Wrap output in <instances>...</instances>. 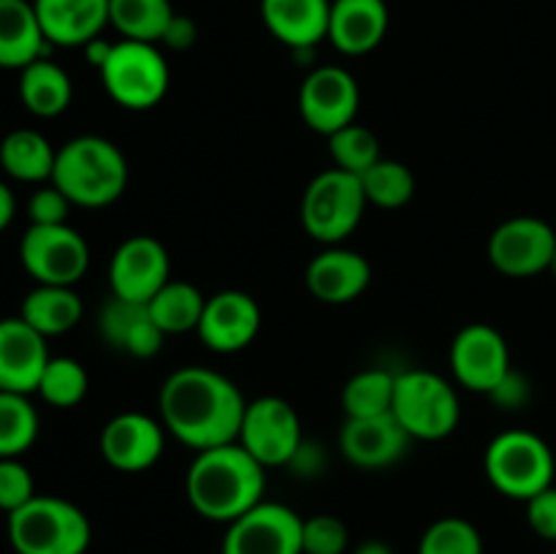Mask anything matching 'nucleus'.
<instances>
[{
  "label": "nucleus",
  "instance_id": "obj_23",
  "mask_svg": "<svg viewBox=\"0 0 556 554\" xmlns=\"http://www.w3.org/2000/svg\"><path fill=\"white\" fill-rule=\"evenodd\" d=\"M261 16L277 41L307 52L329 38L331 0H261Z\"/></svg>",
  "mask_w": 556,
  "mask_h": 554
},
{
  "label": "nucleus",
  "instance_id": "obj_6",
  "mask_svg": "<svg viewBox=\"0 0 556 554\" xmlns=\"http://www.w3.org/2000/svg\"><path fill=\"white\" fill-rule=\"evenodd\" d=\"M98 74L109 98L130 112H147L157 106L172 85V71L157 43L130 41V38L112 43V52Z\"/></svg>",
  "mask_w": 556,
  "mask_h": 554
},
{
  "label": "nucleus",
  "instance_id": "obj_34",
  "mask_svg": "<svg viewBox=\"0 0 556 554\" xmlns=\"http://www.w3.org/2000/svg\"><path fill=\"white\" fill-rule=\"evenodd\" d=\"M90 375L76 358L52 356L43 367L36 394L52 407H76L87 396Z\"/></svg>",
  "mask_w": 556,
  "mask_h": 554
},
{
  "label": "nucleus",
  "instance_id": "obj_11",
  "mask_svg": "<svg viewBox=\"0 0 556 554\" xmlns=\"http://www.w3.org/2000/svg\"><path fill=\"white\" fill-rule=\"evenodd\" d=\"M304 519L282 503L261 500L255 508L226 525L223 554H304Z\"/></svg>",
  "mask_w": 556,
  "mask_h": 554
},
{
  "label": "nucleus",
  "instance_id": "obj_45",
  "mask_svg": "<svg viewBox=\"0 0 556 554\" xmlns=\"http://www.w3.org/2000/svg\"><path fill=\"white\" fill-rule=\"evenodd\" d=\"M548 272H552V275H554V280H556V253H554V261H552V266H548Z\"/></svg>",
  "mask_w": 556,
  "mask_h": 554
},
{
  "label": "nucleus",
  "instance_id": "obj_40",
  "mask_svg": "<svg viewBox=\"0 0 556 554\" xmlns=\"http://www.w3.org/2000/svg\"><path fill=\"white\" fill-rule=\"evenodd\" d=\"M527 525L543 541L556 543V487H546L527 500Z\"/></svg>",
  "mask_w": 556,
  "mask_h": 554
},
{
  "label": "nucleus",
  "instance_id": "obj_27",
  "mask_svg": "<svg viewBox=\"0 0 556 554\" xmlns=\"http://www.w3.org/2000/svg\"><path fill=\"white\" fill-rule=\"evenodd\" d=\"M58 150L33 128H16L0 141V168L16 182H49Z\"/></svg>",
  "mask_w": 556,
  "mask_h": 554
},
{
  "label": "nucleus",
  "instance_id": "obj_10",
  "mask_svg": "<svg viewBox=\"0 0 556 554\" xmlns=\"http://www.w3.org/2000/svg\"><path fill=\"white\" fill-rule=\"evenodd\" d=\"M237 443L264 467L291 465L304 445L302 418L282 396H258L244 407Z\"/></svg>",
  "mask_w": 556,
  "mask_h": 554
},
{
  "label": "nucleus",
  "instance_id": "obj_12",
  "mask_svg": "<svg viewBox=\"0 0 556 554\" xmlns=\"http://www.w3.org/2000/svg\"><path fill=\"white\" fill-rule=\"evenodd\" d=\"M489 261L505 277H535L548 272L556 253V231L535 215L500 223L489 237Z\"/></svg>",
  "mask_w": 556,
  "mask_h": 554
},
{
  "label": "nucleus",
  "instance_id": "obj_16",
  "mask_svg": "<svg viewBox=\"0 0 556 554\" xmlns=\"http://www.w3.org/2000/svg\"><path fill=\"white\" fill-rule=\"evenodd\" d=\"M163 421L139 411L117 413L101 429V456L119 473L150 470L163 456Z\"/></svg>",
  "mask_w": 556,
  "mask_h": 554
},
{
  "label": "nucleus",
  "instance_id": "obj_9",
  "mask_svg": "<svg viewBox=\"0 0 556 554\" xmlns=\"http://www.w3.org/2000/svg\"><path fill=\"white\" fill-rule=\"evenodd\" d=\"M20 261L38 286H76L90 269V244L68 223L30 226L20 242Z\"/></svg>",
  "mask_w": 556,
  "mask_h": 554
},
{
  "label": "nucleus",
  "instance_id": "obj_44",
  "mask_svg": "<svg viewBox=\"0 0 556 554\" xmlns=\"http://www.w3.org/2000/svg\"><path fill=\"white\" fill-rule=\"evenodd\" d=\"M353 554H394V549H391L386 541H378V538H372V541L358 543V546L353 549Z\"/></svg>",
  "mask_w": 556,
  "mask_h": 554
},
{
  "label": "nucleus",
  "instance_id": "obj_21",
  "mask_svg": "<svg viewBox=\"0 0 556 554\" xmlns=\"http://www.w3.org/2000/svg\"><path fill=\"white\" fill-rule=\"evenodd\" d=\"M98 331L109 345L134 358L155 356L166 340L161 326L152 320L150 304L114 297V293L98 313Z\"/></svg>",
  "mask_w": 556,
  "mask_h": 554
},
{
  "label": "nucleus",
  "instance_id": "obj_24",
  "mask_svg": "<svg viewBox=\"0 0 556 554\" xmlns=\"http://www.w3.org/2000/svg\"><path fill=\"white\" fill-rule=\"evenodd\" d=\"M33 5L54 47H85L109 25V0H33Z\"/></svg>",
  "mask_w": 556,
  "mask_h": 554
},
{
  "label": "nucleus",
  "instance_id": "obj_36",
  "mask_svg": "<svg viewBox=\"0 0 556 554\" xmlns=\"http://www.w3.org/2000/svg\"><path fill=\"white\" fill-rule=\"evenodd\" d=\"M418 554H483L481 530L462 516H443L424 530Z\"/></svg>",
  "mask_w": 556,
  "mask_h": 554
},
{
  "label": "nucleus",
  "instance_id": "obj_19",
  "mask_svg": "<svg viewBox=\"0 0 556 554\" xmlns=\"http://www.w3.org/2000/svg\"><path fill=\"white\" fill-rule=\"evenodd\" d=\"M49 358L47 337L20 315L0 318V391L33 394Z\"/></svg>",
  "mask_w": 556,
  "mask_h": 554
},
{
  "label": "nucleus",
  "instance_id": "obj_41",
  "mask_svg": "<svg viewBox=\"0 0 556 554\" xmlns=\"http://www.w3.org/2000/svg\"><path fill=\"white\" fill-rule=\"evenodd\" d=\"M489 396H492L500 407H505V411H516V407H521L527 400H530V383H527L525 375H519L510 369V373L500 380V386Z\"/></svg>",
  "mask_w": 556,
  "mask_h": 554
},
{
  "label": "nucleus",
  "instance_id": "obj_2",
  "mask_svg": "<svg viewBox=\"0 0 556 554\" xmlns=\"http://www.w3.org/2000/svg\"><path fill=\"white\" fill-rule=\"evenodd\" d=\"M266 467L239 443L195 451L185 476V494L199 516L231 525L264 500Z\"/></svg>",
  "mask_w": 556,
  "mask_h": 554
},
{
  "label": "nucleus",
  "instance_id": "obj_43",
  "mask_svg": "<svg viewBox=\"0 0 556 554\" xmlns=\"http://www.w3.org/2000/svg\"><path fill=\"white\" fill-rule=\"evenodd\" d=\"M14 212H16V201H14V193H11L9 185L0 179V234L9 228V223L14 221Z\"/></svg>",
  "mask_w": 556,
  "mask_h": 554
},
{
  "label": "nucleus",
  "instance_id": "obj_3",
  "mask_svg": "<svg viewBox=\"0 0 556 554\" xmlns=\"http://www.w3.org/2000/svg\"><path fill=\"white\" fill-rule=\"evenodd\" d=\"M128 179L130 168L123 150L103 136L87 134L60 147L49 182L58 185L74 206L101 210L128 190Z\"/></svg>",
  "mask_w": 556,
  "mask_h": 554
},
{
  "label": "nucleus",
  "instance_id": "obj_13",
  "mask_svg": "<svg viewBox=\"0 0 556 554\" xmlns=\"http://www.w3.org/2000/svg\"><path fill=\"white\" fill-rule=\"evenodd\" d=\"M358 101L362 92L356 79L342 65H320L299 87V114L315 134L324 136L356 123Z\"/></svg>",
  "mask_w": 556,
  "mask_h": 554
},
{
  "label": "nucleus",
  "instance_id": "obj_42",
  "mask_svg": "<svg viewBox=\"0 0 556 554\" xmlns=\"http://www.w3.org/2000/svg\"><path fill=\"white\" fill-rule=\"evenodd\" d=\"M161 43H166L168 49H177V52L190 49L195 43V22L182 14H174L172 25H168L166 36H163Z\"/></svg>",
  "mask_w": 556,
  "mask_h": 554
},
{
  "label": "nucleus",
  "instance_id": "obj_39",
  "mask_svg": "<svg viewBox=\"0 0 556 554\" xmlns=\"http://www.w3.org/2000/svg\"><path fill=\"white\" fill-rule=\"evenodd\" d=\"M71 201L58 185L47 182L30 196L27 201V217H30V226H60V223H68Z\"/></svg>",
  "mask_w": 556,
  "mask_h": 554
},
{
  "label": "nucleus",
  "instance_id": "obj_38",
  "mask_svg": "<svg viewBox=\"0 0 556 554\" xmlns=\"http://www.w3.org/2000/svg\"><path fill=\"white\" fill-rule=\"evenodd\" d=\"M33 498H36V481L27 465H22L20 456L0 459V511L14 514Z\"/></svg>",
  "mask_w": 556,
  "mask_h": 554
},
{
  "label": "nucleus",
  "instance_id": "obj_4",
  "mask_svg": "<svg viewBox=\"0 0 556 554\" xmlns=\"http://www.w3.org/2000/svg\"><path fill=\"white\" fill-rule=\"evenodd\" d=\"M9 541L16 554H85L92 527L85 511L54 494H36L9 514Z\"/></svg>",
  "mask_w": 556,
  "mask_h": 554
},
{
  "label": "nucleus",
  "instance_id": "obj_17",
  "mask_svg": "<svg viewBox=\"0 0 556 554\" xmlns=\"http://www.w3.org/2000/svg\"><path fill=\"white\" fill-rule=\"evenodd\" d=\"M261 320H264V315H261L258 302L250 293L228 288V291L206 299L195 335L210 351L237 353L244 351L258 337Z\"/></svg>",
  "mask_w": 556,
  "mask_h": 554
},
{
  "label": "nucleus",
  "instance_id": "obj_15",
  "mask_svg": "<svg viewBox=\"0 0 556 554\" xmlns=\"http://www.w3.org/2000/svg\"><path fill=\"white\" fill-rule=\"evenodd\" d=\"M168 280H172V259L161 239L136 234L114 250L109 264V286L114 297L150 302Z\"/></svg>",
  "mask_w": 556,
  "mask_h": 554
},
{
  "label": "nucleus",
  "instance_id": "obj_18",
  "mask_svg": "<svg viewBox=\"0 0 556 554\" xmlns=\"http://www.w3.org/2000/svg\"><path fill=\"white\" fill-rule=\"evenodd\" d=\"M410 435L394 413L367 418H348L340 432V451L362 470H383L407 454Z\"/></svg>",
  "mask_w": 556,
  "mask_h": 554
},
{
  "label": "nucleus",
  "instance_id": "obj_25",
  "mask_svg": "<svg viewBox=\"0 0 556 554\" xmlns=\"http://www.w3.org/2000/svg\"><path fill=\"white\" fill-rule=\"evenodd\" d=\"M47 47L33 0H0V68H27Z\"/></svg>",
  "mask_w": 556,
  "mask_h": 554
},
{
  "label": "nucleus",
  "instance_id": "obj_35",
  "mask_svg": "<svg viewBox=\"0 0 556 554\" xmlns=\"http://www.w3.org/2000/svg\"><path fill=\"white\" fill-rule=\"evenodd\" d=\"M326 139H329L331 161L342 172H351L356 177H362L369 166H375L380 161V141L367 125L351 123L337 130V134L326 136Z\"/></svg>",
  "mask_w": 556,
  "mask_h": 554
},
{
  "label": "nucleus",
  "instance_id": "obj_30",
  "mask_svg": "<svg viewBox=\"0 0 556 554\" xmlns=\"http://www.w3.org/2000/svg\"><path fill=\"white\" fill-rule=\"evenodd\" d=\"M147 304H150L152 320L161 326L163 335H188V331L199 329L206 297L193 282L172 277Z\"/></svg>",
  "mask_w": 556,
  "mask_h": 554
},
{
  "label": "nucleus",
  "instance_id": "obj_7",
  "mask_svg": "<svg viewBox=\"0 0 556 554\" xmlns=\"http://www.w3.org/2000/svg\"><path fill=\"white\" fill-rule=\"evenodd\" d=\"M391 413L413 440H443L456 432L462 418L459 394L432 369H407L396 375Z\"/></svg>",
  "mask_w": 556,
  "mask_h": 554
},
{
  "label": "nucleus",
  "instance_id": "obj_31",
  "mask_svg": "<svg viewBox=\"0 0 556 554\" xmlns=\"http://www.w3.org/2000/svg\"><path fill=\"white\" fill-rule=\"evenodd\" d=\"M396 375L389 369H362L342 389V411L348 418H367L391 413L394 405Z\"/></svg>",
  "mask_w": 556,
  "mask_h": 554
},
{
  "label": "nucleus",
  "instance_id": "obj_8",
  "mask_svg": "<svg viewBox=\"0 0 556 554\" xmlns=\"http://www.w3.org/2000/svg\"><path fill=\"white\" fill-rule=\"evenodd\" d=\"M367 212L362 179L342 168H326L302 196V226L324 244H340L351 237Z\"/></svg>",
  "mask_w": 556,
  "mask_h": 554
},
{
  "label": "nucleus",
  "instance_id": "obj_5",
  "mask_svg": "<svg viewBox=\"0 0 556 554\" xmlns=\"http://www.w3.org/2000/svg\"><path fill=\"white\" fill-rule=\"evenodd\" d=\"M483 470L489 483L510 500H530L554 483V451L530 429H505L486 445Z\"/></svg>",
  "mask_w": 556,
  "mask_h": 554
},
{
  "label": "nucleus",
  "instance_id": "obj_46",
  "mask_svg": "<svg viewBox=\"0 0 556 554\" xmlns=\"http://www.w3.org/2000/svg\"><path fill=\"white\" fill-rule=\"evenodd\" d=\"M552 554H556V549H554V552H552Z\"/></svg>",
  "mask_w": 556,
  "mask_h": 554
},
{
  "label": "nucleus",
  "instance_id": "obj_28",
  "mask_svg": "<svg viewBox=\"0 0 556 554\" xmlns=\"http://www.w3.org/2000/svg\"><path fill=\"white\" fill-rule=\"evenodd\" d=\"M74 85L63 65L41 58L20 71V101L36 117H58L71 106Z\"/></svg>",
  "mask_w": 556,
  "mask_h": 554
},
{
  "label": "nucleus",
  "instance_id": "obj_26",
  "mask_svg": "<svg viewBox=\"0 0 556 554\" xmlns=\"http://www.w3.org/2000/svg\"><path fill=\"white\" fill-rule=\"evenodd\" d=\"M85 315V304L74 286H38L25 297L20 318L38 335L58 337L74 329Z\"/></svg>",
  "mask_w": 556,
  "mask_h": 554
},
{
  "label": "nucleus",
  "instance_id": "obj_32",
  "mask_svg": "<svg viewBox=\"0 0 556 554\" xmlns=\"http://www.w3.org/2000/svg\"><path fill=\"white\" fill-rule=\"evenodd\" d=\"M38 411L30 394L0 391V459L22 456L38 438Z\"/></svg>",
  "mask_w": 556,
  "mask_h": 554
},
{
  "label": "nucleus",
  "instance_id": "obj_37",
  "mask_svg": "<svg viewBox=\"0 0 556 554\" xmlns=\"http://www.w3.org/2000/svg\"><path fill=\"white\" fill-rule=\"evenodd\" d=\"M351 543V532L340 516L315 514L302 525V552L304 554H345Z\"/></svg>",
  "mask_w": 556,
  "mask_h": 554
},
{
  "label": "nucleus",
  "instance_id": "obj_14",
  "mask_svg": "<svg viewBox=\"0 0 556 554\" xmlns=\"http://www.w3.org/2000/svg\"><path fill=\"white\" fill-rule=\"evenodd\" d=\"M448 358L456 383L486 396L510 373L508 342L489 324H470L456 331Z\"/></svg>",
  "mask_w": 556,
  "mask_h": 554
},
{
  "label": "nucleus",
  "instance_id": "obj_20",
  "mask_svg": "<svg viewBox=\"0 0 556 554\" xmlns=\"http://www.w3.org/2000/svg\"><path fill=\"white\" fill-rule=\"evenodd\" d=\"M307 288L318 302L348 304L356 302L372 282V266L356 250L329 244L307 266Z\"/></svg>",
  "mask_w": 556,
  "mask_h": 554
},
{
  "label": "nucleus",
  "instance_id": "obj_22",
  "mask_svg": "<svg viewBox=\"0 0 556 554\" xmlns=\"http://www.w3.org/2000/svg\"><path fill=\"white\" fill-rule=\"evenodd\" d=\"M386 0H331L329 41L348 58L369 54L389 33Z\"/></svg>",
  "mask_w": 556,
  "mask_h": 554
},
{
  "label": "nucleus",
  "instance_id": "obj_29",
  "mask_svg": "<svg viewBox=\"0 0 556 554\" xmlns=\"http://www.w3.org/2000/svg\"><path fill=\"white\" fill-rule=\"evenodd\" d=\"M174 14L172 0H109V25L130 41L161 43Z\"/></svg>",
  "mask_w": 556,
  "mask_h": 554
},
{
  "label": "nucleus",
  "instance_id": "obj_33",
  "mask_svg": "<svg viewBox=\"0 0 556 554\" xmlns=\"http://www.w3.org/2000/svg\"><path fill=\"white\" fill-rule=\"evenodd\" d=\"M358 179H362L367 204L380 206V210H400L416 196L413 172L402 161H391V158H380Z\"/></svg>",
  "mask_w": 556,
  "mask_h": 554
},
{
  "label": "nucleus",
  "instance_id": "obj_1",
  "mask_svg": "<svg viewBox=\"0 0 556 554\" xmlns=\"http://www.w3.org/2000/svg\"><path fill=\"white\" fill-rule=\"evenodd\" d=\"M161 421L193 451L237 443L248 400L231 378L210 367H179L163 380Z\"/></svg>",
  "mask_w": 556,
  "mask_h": 554
}]
</instances>
